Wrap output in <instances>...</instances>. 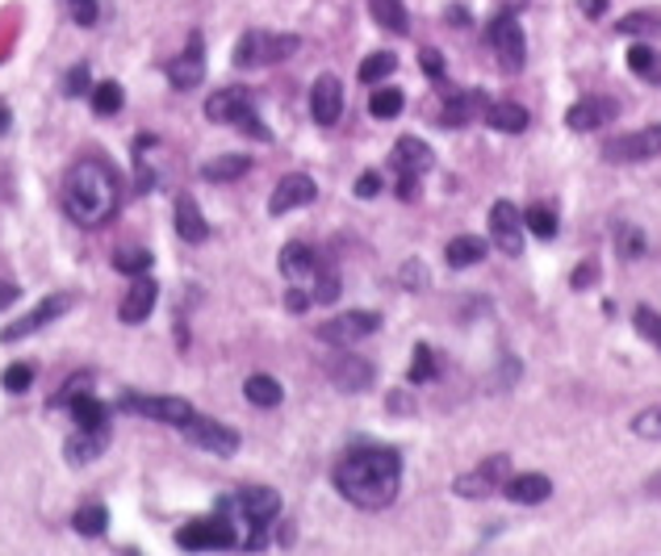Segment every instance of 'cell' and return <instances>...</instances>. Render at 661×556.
Listing matches in <instances>:
<instances>
[{
	"label": "cell",
	"instance_id": "obj_1",
	"mask_svg": "<svg viewBox=\"0 0 661 556\" xmlns=\"http://www.w3.org/2000/svg\"><path fill=\"white\" fill-rule=\"evenodd\" d=\"M402 486V456L381 444H360L335 465V490L360 511H386Z\"/></svg>",
	"mask_w": 661,
	"mask_h": 556
},
{
	"label": "cell",
	"instance_id": "obj_2",
	"mask_svg": "<svg viewBox=\"0 0 661 556\" xmlns=\"http://www.w3.org/2000/svg\"><path fill=\"white\" fill-rule=\"evenodd\" d=\"M63 201H67V214H72V222H80V227H105L118 206H122V181H118V172L97 160V155H88L80 164L72 167V176H67V188H63Z\"/></svg>",
	"mask_w": 661,
	"mask_h": 556
},
{
	"label": "cell",
	"instance_id": "obj_3",
	"mask_svg": "<svg viewBox=\"0 0 661 556\" xmlns=\"http://www.w3.org/2000/svg\"><path fill=\"white\" fill-rule=\"evenodd\" d=\"M235 527H239V548L243 553H260L272 536V523L281 515V494L269 490V486H243L239 494H230L218 502Z\"/></svg>",
	"mask_w": 661,
	"mask_h": 556
},
{
	"label": "cell",
	"instance_id": "obj_4",
	"mask_svg": "<svg viewBox=\"0 0 661 556\" xmlns=\"http://www.w3.org/2000/svg\"><path fill=\"white\" fill-rule=\"evenodd\" d=\"M206 118L209 122H223V126H239L248 139L256 143H272V130L260 122V113H256V101H251L248 88H223V92H214L206 101Z\"/></svg>",
	"mask_w": 661,
	"mask_h": 556
},
{
	"label": "cell",
	"instance_id": "obj_5",
	"mask_svg": "<svg viewBox=\"0 0 661 556\" xmlns=\"http://www.w3.org/2000/svg\"><path fill=\"white\" fill-rule=\"evenodd\" d=\"M390 167H393V176H398V181H393V193H398L402 201H414V197H419V181L435 167V151L423 143V139L407 134V139L393 143Z\"/></svg>",
	"mask_w": 661,
	"mask_h": 556
},
{
	"label": "cell",
	"instance_id": "obj_6",
	"mask_svg": "<svg viewBox=\"0 0 661 556\" xmlns=\"http://www.w3.org/2000/svg\"><path fill=\"white\" fill-rule=\"evenodd\" d=\"M176 544H181L185 553H223V548H239V527H235V519L218 506L209 519L185 523V527L176 532Z\"/></svg>",
	"mask_w": 661,
	"mask_h": 556
},
{
	"label": "cell",
	"instance_id": "obj_7",
	"mask_svg": "<svg viewBox=\"0 0 661 556\" xmlns=\"http://www.w3.org/2000/svg\"><path fill=\"white\" fill-rule=\"evenodd\" d=\"M302 42L297 34H269V30H248L235 46V67H272V63L290 59Z\"/></svg>",
	"mask_w": 661,
	"mask_h": 556
},
{
	"label": "cell",
	"instance_id": "obj_8",
	"mask_svg": "<svg viewBox=\"0 0 661 556\" xmlns=\"http://www.w3.org/2000/svg\"><path fill=\"white\" fill-rule=\"evenodd\" d=\"M486 42H490V51H495L498 63H502V72H519V67L528 63V42H523L519 18L511 9L498 13V18L486 25Z\"/></svg>",
	"mask_w": 661,
	"mask_h": 556
},
{
	"label": "cell",
	"instance_id": "obj_9",
	"mask_svg": "<svg viewBox=\"0 0 661 556\" xmlns=\"http://www.w3.org/2000/svg\"><path fill=\"white\" fill-rule=\"evenodd\" d=\"M122 411L167 423V427H185L188 418L197 414L185 397H164V393H122Z\"/></svg>",
	"mask_w": 661,
	"mask_h": 556
},
{
	"label": "cell",
	"instance_id": "obj_10",
	"mask_svg": "<svg viewBox=\"0 0 661 556\" xmlns=\"http://www.w3.org/2000/svg\"><path fill=\"white\" fill-rule=\"evenodd\" d=\"M653 155H661V126H644V130H632V134H620V139L603 143V160L607 164H644Z\"/></svg>",
	"mask_w": 661,
	"mask_h": 556
},
{
	"label": "cell",
	"instance_id": "obj_11",
	"mask_svg": "<svg viewBox=\"0 0 661 556\" xmlns=\"http://www.w3.org/2000/svg\"><path fill=\"white\" fill-rule=\"evenodd\" d=\"M507 469H511V460L507 456H490V460H481L477 469L469 473H460L453 481V494L456 498H469V502H481V498H490L495 490L507 486Z\"/></svg>",
	"mask_w": 661,
	"mask_h": 556
},
{
	"label": "cell",
	"instance_id": "obj_12",
	"mask_svg": "<svg viewBox=\"0 0 661 556\" xmlns=\"http://www.w3.org/2000/svg\"><path fill=\"white\" fill-rule=\"evenodd\" d=\"M381 327V314H372V309H348V314H335L330 323L318 327V339L323 344H335V348H348V344H360V339H369L377 335Z\"/></svg>",
	"mask_w": 661,
	"mask_h": 556
},
{
	"label": "cell",
	"instance_id": "obj_13",
	"mask_svg": "<svg viewBox=\"0 0 661 556\" xmlns=\"http://www.w3.org/2000/svg\"><path fill=\"white\" fill-rule=\"evenodd\" d=\"M72 306H76V297H72V293H51L46 302H39V306L30 309V314H21L18 323H9V327L0 330V339H4V344H21V339H30L34 330L46 327V323L63 318V314H67Z\"/></svg>",
	"mask_w": 661,
	"mask_h": 556
},
{
	"label": "cell",
	"instance_id": "obj_14",
	"mask_svg": "<svg viewBox=\"0 0 661 556\" xmlns=\"http://www.w3.org/2000/svg\"><path fill=\"white\" fill-rule=\"evenodd\" d=\"M167 80L181 92H193L197 84L206 80V39L202 34H188L185 51L167 63Z\"/></svg>",
	"mask_w": 661,
	"mask_h": 556
},
{
	"label": "cell",
	"instance_id": "obj_15",
	"mask_svg": "<svg viewBox=\"0 0 661 556\" xmlns=\"http://www.w3.org/2000/svg\"><path fill=\"white\" fill-rule=\"evenodd\" d=\"M181 432H185L197 448H206V453H214V456L239 453V432L227 427V423H218V418H202V414H193Z\"/></svg>",
	"mask_w": 661,
	"mask_h": 556
},
{
	"label": "cell",
	"instance_id": "obj_16",
	"mask_svg": "<svg viewBox=\"0 0 661 556\" xmlns=\"http://www.w3.org/2000/svg\"><path fill=\"white\" fill-rule=\"evenodd\" d=\"M323 269H327V260L306 243H285V251H281V272L293 288H314Z\"/></svg>",
	"mask_w": 661,
	"mask_h": 556
},
{
	"label": "cell",
	"instance_id": "obj_17",
	"mask_svg": "<svg viewBox=\"0 0 661 556\" xmlns=\"http://www.w3.org/2000/svg\"><path fill=\"white\" fill-rule=\"evenodd\" d=\"M620 118V101H611V97H582L565 109V126L570 130H578V134H590V130H603V126H611Z\"/></svg>",
	"mask_w": 661,
	"mask_h": 556
},
{
	"label": "cell",
	"instance_id": "obj_18",
	"mask_svg": "<svg viewBox=\"0 0 661 556\" xmlns=\"http://www.w3.org/2000/svg\"><path fill=\"white\" fill-rule=\"evenodd\" d=\"M490 235L502 255H519L523 251V214L516 201H495L490 209Z\"/></svg>",
	"mask_w": 661,
	"mask_h": 556
},
{
	"label": "cell",
	"instance_id": "obj_19",
	"mask_svg": "<svg viewBox=\"0 0 661 556\" xmlns=\"http://www.w3.org/2000/svg\"><path fill=\"white\" fill-rule=\"evenodd\" d=\"M318 201V185H314L306 172H290L281 185L272 188V201H269V214L272 218H281V214H290V209H302Z\"/></svg>",
	"mask_w": 661,
	"mask_h": 556
},
{
	"label": "cell",
	"instance_id": "obj_20",
	"mask_svg": "<svg viewBox=\"0 0 661 556\" xmlns=\"http://www.w3.org/2000/svg\"><path fill=\"white\" fill-rule=\"evenodd\" d=\"M327 377L339 393H365L372 381H377L372 364L369 360H360V356H335L327 364Z\"/></svg>",
	"mask_w": 661,
	"mask_h": 556
},
{
	"label": "cell",
	"instance_id": "obj_21",
	"mask_svg": "<svg viewBox=\"0 0 661 556\" xmlns=\"http://www.w3.org/2000/svg\"><path fill=\"white\" fill-rule=\"evenodd\" d=\"M344 113V84L335 76H318L311 88V118L318 126H335Z\"/></svg>",
	"mask_w": 661,
	"mask_h": 556
},
{
	"label": "cell",
	"instance_id": "obj_22",
	"mask_svg": "<svg viewBox=\"0 0 661 556\" xmlns=\"http://www.w3.org/2000/svg\"><path fill=\"white\" fill-rule=\"evenodd\" d=\"M477 118H481L486 126H495L498 134H523L528 122H532V118H528V109H523L519 101H490V97L481 101V113H477Z\"/></svg>",
	"mask_w": 661,
	"mask_h": 556
},
{
	"label": "cell",
	"instance_id": "obj_23",
	"mask_svg": "<svg viewBox=\"0 0 661 556\" xmlns=\"http://www.w3.org/2000/svg\"><path fill=\"white\" fill-rule=\"evenodd\" d=\"M109 448V427H80V432L67 439V448H63V460L67 465H93L97 456Z\"/></svg>",
	"mask_w": 661,
	"mask_h": 556
},
{
	"label": "cell",
	"instance_id": "obj_24",
	"mask_svg": "<svg viewBox=\"0 0 661 556\" xmlns=\"http://www.w3.org/2000/svg\"><path fill=\"white\" fill-rule=\"evenodd\" d=\"M155 297H160L155 281H151V276H134V288L126 293V302H122V309H118V318H122L126 327H139V323H147V318H151V309H155Z\"/></svg>",
	"mask_w": 661,
	"mask_h": 556
},
{
	"label": "cell",
	"instance_id": "obj_25",
	"mask_svg": "<svg viewBox=\"0 0 661 556\" xmlns=\"http://www.w3.org/2000/svg\"><path fill=\"white\" fill-rule=\"evenodd\" d=\"M172 218H176V235H181L185 243H206V239H209V222L202 218V209H197V201H193L188 193H181V197H176Z\"/></svg>",
	"mask_w": 661,
	"mask_h": 556
},
{
	"label": "cell",
	"instance_id": "obj_26",
	"mask_svg": "<svg viewBox=\"0 0 661 556\" xmlns=\"http://www.w3.org/2000/svg\"><path fill=\"white\" fill-rule=\"evenodd\" d=\"M502 490H507V498L519 502V506H537V502H544V498L553 494V481L544 473H519V477H511Z\"/></svg>",
	"mask_w": 661,
	"mask_h": 556
},
{
	"label": "cell",
	"instance_id": "obj_27",
	"mask_svg": "<svg viewBox=\"0 0 661 556\" xmlns=\"http://www.w3.org/2000/svg\"><path fill=\"white\" fill-rule=\"evenodd\" d=\"M369 18L386 34H411V13H407L402 0H369Z\"/></svg>",
	"mask_w": 661,
	"mask_h": 556
},
{
	"label": "cell",
	"instance_id": "obj_28",
	"mask_svg": "<svg viewBox=\"0 0 661 556\" xmlns=\"http://www.w3.org/2000/svg\"><path fill=\"white\" fill-rule=\"evenodd\" d=\"M481 101H486V97H477V92H453V97L444 101V109H440V122L469 126L477 113H481Z\"/></svg>",
	"mask_w": 661,
	"mask_h": 556
},
{
	"label": "cell",
	"instance_id": "obj_29",
	"mask_svg": "<svg viewBox=\"0 0 661 556\" xmlns=\"http://www.w3.org/2000/svg\"><path fill=\"white\" fill-rule=\"evenodd\" d=\"M444 260H448V269H474L477 260H486V239H477V235H456L448 251H444Z\"/></svg>",
	"mask_w": 661,
	"mask_h": 556
},
{
	"label": "cell",
	"instance_id": "obj_30",
	"mask_svg": "<svg viewBox=\"0 0 661 556\" xmlns=\"http://www.w3.org/2000/svg\"><path fill=\"white\" fill-rule=\"evenodd\" d=\"M243 393H248L251 406H260V411H272V406H281V397H285L281 381H272L269 372H256V377H248Z\"/></svg>",
	"mask_w": 661,
	"mask_h": 556
},
{
	"label": "cell",
	"instance_id": "obj_31",
	"mask_svg": "<svg viewBox=\"0 0 661 556\" xmlns=\"http://www.w3.org/2000/svg\"><path fill=\"white\" fill-rule=\"evenodd\" d=\"M248 167H251L248 155H218V160L202 164V176H206V181H214V185H227V181L248 176Z\"/></svg>",
	"mask_w": 661,
	"mask_h": 556
},
{
	"label": "cell",
	"instance_id": "obj_32",
	"mask_svg": "<svg viewBox=\"0 0 661 556\" xmlns=\"http://www.w3.org/2000/svg\"><path fill=\"white\" fill-rule=\"evenodd\" d=\"M72 527H76L84 539L105 536V527H109V511H105V502H84L80 511L72 515Z\"/></svg>",
	"mask_w": 661,
	"mask_h": 556
},
{
	"label": "cell",
	"instance_id": "obj_33",
	"mask_svg": "<svg viewBox=\"0 0 661 556\" xmlns=\"http://www.w3.org/2000/svg\"><path fill=\"white\" fill-rule=\"evenodd\" d=\"M402 109H407V92L402 88H377L369 97V113L377 122H393Z\"/></svg>",
	"mask_w": 661,
	"mask_h": 556
},
{
	"label": "cell",
	"instance_id": "obj_34",
	"mask_svg": "<svg viewBox=\"0 0 661 556\" xmlns=\"http://www.w3.org/2000/svg\"><path fill=\"white\" fill-rule=\"evenodd\" d=\"M88 97H93V113H97V118H113L126 101V92H122V84L118 80L93 84V92H88Z\"/></svg>",
	"mask_w": 661,
	"mask_h": 556
},
{
	"label": "cell",
	"instance_id": "obj_35",
	"mask_svg": "<svg viewBox=\"0 0 661 556\" xmlns=\"http://www.w3.org/2000/svg\"><path fill=\"white\" fill-rule=\"evenodd\" d=\"M523 227L532 230L537 239H557V209H549L544 201L540 206L523 209Z\"/></svg>",
	"mask_w": 661,
	"mask_h": 556
},
{
	"label": "cell",
	"instance_id": "obj_36",
	"mask_svg": "<svg viewBox=\"0 0 661 556\" xmlns=\"http://www.w3.org/2000/svg\"><path fill=\"white\" fill-rule=\"evenodd\" d=\"M393 72H398V55H393V51H372L369 59L360 63V80L365 84L386 80V76H393Z\"/></svg>",
	"mask_w": 661,
	"mask_h": 556
},
{
	"label": "cell",
	"instance_id": "obj_37",
	"mask_svg": "<svg viewBox=\"0 0 661 556\" xmlns=\"http://www.w3.org/2000/svg\"><path fill=\"white\" fill-rule=\"evenodd\" d=\"M113 269L126 272V276H147V269H151V251H143V248H122L118 255H113Z\"/></svg>",
	"mask_w": 661,
	"mask_h": 556
},
{
	"label": "cell",
	"instance_id": "obj_38",
	"mask_svg": "<svg viewBox=\"0 0 661 556\" xmlns=\"http://www.w3.org/2000/svg\"><path fill=\"white\" fill-rule=\"evenodd\" d=\"M435 351L427 348V344H419L411 356V369H407V377H411L414 385H423V381H435Z\"/></svg>",
	"mask_w": 661,
	"mask_h": 556
},
{
	"label": "cell",
	"instance_id": "obj_39",
	"mask_svg": "<svg viewBox=\"0 0 661 556\" xmlns=\"http://www.w3.org/2000/svg\"><path fill=\"white\" fill-rule=\"evenodd\" d=\"M616 251H620V260H641L649 243H644V235L637 227H620L616 230Z\"/></svg>",
	"mask_w": 661,
	"mask_h": 556
},
{
	"label": "cell",
	"instance_id": "obj_40",
	"mask_svg": "<svg viewBox=\"0 0 661 556\" xmlns=\"http://www.w3.org/2000/svg\"><path fill=\"white\" fill-rule=\"evenodd\" d=\"M632 323H637V330H641V339H649L653 348H661V314H658V309H653V306H637Z\"/></svg>",
	"mask_w": 661,
	"mask_h": 556
},
{
	"label": "cell",
	"instance_id": "obj_41",
	"mask_svg": "<svg viewBox=\"0 0 661 556\" xmlns=\"http://www.w3.org/2000/svg\"><path fill=\"white\" fill-rule=\"evenodd\" d=\"M653 59H658V51H653L649 42H632V46H628V67H632V76L649 80V72H653Z\"/></svg>",
	"mask_w": 661,
	"mask_h": 556
},
{
	"label": "cell",
	"instance_id": "obj_42",
	"mask_svg": "<svg viewBox=\"0 0 661 556\" xmlns=\"http://www.w3.org/2000/svg\"><path fill=\"white\" fill-rule=\"evenodd\" d=\"M632 435H641V439H661V406H649L632 418Z\"/></svg>",
	"mask_w": 661,
	"mask_h": 556
},
{
	"label": "cell",
	"instance_id": "obj_43",
	"mask_svg": "<svg viewBox=\"0 0 661 556\" xmlns=\"http://www.w3.org/2000/svg\"><path fill=\"white\" fill-rule=\"evenodd\" d=\"M67 13H72V21L76 25H97V18H101V4L97 0H67Z\"/></svg>",
	"mask_w": 661,
	"mask_h": 556
},
{
	"label": "cell",
	"instance_id": "obj_44",
	"mask_svg": "<svg viewBox=\"0 0 661 556\" xmlns=\"http://www.w3.org/2000/svg\"><path fill=\"white\" fill-rule=\"evenodd\" d=\"M30 385H34V369L30 364H9L4 369V390L9 393H25Z\"/></svg>",
	"mask_w": 661,
	"mask_h": 556
},
{
	"label": "cell",
	"instance_id": "obj_45",
	"mask_svg": "<svg viewBox=\"0 0 661 556\" xmlns=\"http://www.w3.org/2000/svg\"><path fill=\"white\" fill-rule=\"evenodd\" d=\"M419 67H423V76H427V80H444V67H448V63H444V55H440V51H435V46H423V51H419Z\"/></svg>",
	"mask_w": 661,
	"mask_h": 556
},
{
	"label": "cell",
	"instance_id": "obj_46",
	"mask_svg": "<svg viewBox=\"0 0 661 556\" xmlns=\"http://www.w3.org/2000/svg\"><path fill=\"white\" fill-rule=\"evenodd\" d=\"M63 92H67V97H84V92H93V88H88V63H76V67L63 76Z\"/></svg>",
	"mask_w": 661,
	"mask_h": 556
},
{
	"label": "cell",
	"instance_id": "obj_47",
	"mask_svg": "<svg viewBox=\"0 0 661 556\" xmlns=\"http://www.w3.org/2000/svg\"><path fill=\"white\" fill-rule=\"evenodd\" d=\"M653 30H658L653 13H632V18L620 21V34H653Z\"/></svg>",
	"mask_w": 661,
	"mask_h": 556
},
{
	"label": "cell",
	"instance_id": "obj_48",
	"mask_svg": "<svg viewBox=\"0 0 661 556\" xmlns=\"http://www.w3.org/2000/svg\"><path fill=\"white\" fill-rule=\"evenodd\" d=\"M595 281H599V264H595V260H586V264H578V272L570 276V285L578 288V293H582V288H590Z\"/></svg>",
	"mask_w": 661,
	"mask_h": 556
},
{
	"label": "cell",
	"instance_id": "obj_49",
	"mask_svg": "<svg viewBox=\"0 0 661 556\" xmlns=\"http://www.w3.org/2000/svg\"><path fill=\"white\" fill-rule=\"evenodd\" d=\"M402 285H407V288H427V272H423V264H419V260L402 264Z\"/></svg>",
	"mask_w": 661,
	"mask_h": 556
},
{
	"label": "cell",
	"instance_id": "obj_50",
	"mask_svg": "<svg viewBox=\"0 0 661 556\" xmlns=\"http://www.w3.org/2000/svg\"><path fill=\"white\" fill-rule=\"evenodd\" d=\"M377 193H381V176H377V172H365V176L356 181V197H365V201H369V197H377Z\"/></svg>",
	"mask_w": 661,
	"mask_h": 556
},
{
	"label": "cell",
	"instance_id": "obj_51",
	"mask_svg": "<svg viewBox=\"0 0 661 556\" xmlns=\"http://www.w3.org/2000/svg\"><path fill=\"white\" fill-rule=\"evenodd\" d=\"M285 306H290L293 314H302L306 306H314L311 288H290V293H285Z\"/></svg>",
	"mask_w": 661,
	"mask_h": 556
},
{
	"label": "cell",
	"instance_id": "obj_52",
	"mask_svg": "<svg viewBox=\"0 0 661 556\" xmlns=\"http://www.w3.org/2000/svg\"><path fill=\"white\" fill-rule=\"evenodd\" d=\"M18 297H21V288L13 285V281H0V309H9Z\"/></svg>",
	"mask_w": 661,
	"mask_h": 556
},
{
	"label": "cell",
	"instance_id": "obj_53",
	"mask_svg": "<svg viewBox=\"0 0 661 556\" xmlns=\"http://www.w3.org/2000/svg\"><path fill=\"white\" fill-rule=\"evenodd\" d=\"M603 9H607V0H582V13H586V18H603Z\"/></svg>",
	"mask_w": 661,
	"mask_h": 556
},
{
	"label": "cell",
	"instance_id": "obj_54",
	"mask_svg": "<svg viewBox=\"0 0 661 556\" xmlns=\"http://www.w3.org/2000/svg\"><path fill=\"white\" fill-rule=\"evenodd\" d=\"M9 126H13V109L0 101V134H9Z\"/></svg>",
	"mask_w": 661,
	"mask_h": 556
},
{
	"label": "cell",
	"instance_id": "obj_55",
	"mask_svg": "<svg viewBox=\"0 0 661 556\" xmlns=\"http://www.w3.org/2000/svg\"><path fill=\"white\" fill-rule=\"evenodd\" d=\"M448 21H456V25H465V21H469V13H465V9H448Z\"/></svg>",
	"mask_w": 661,
	"mask_h": 556
},
{
	"label": "cell",
	"instance_id": "obj_56",
	"mask_svg": "<svg viewBox=\"0 0 661 556\" xmlns=\"http://www.w3.org/2000/svg\"><path fill=\"white\" fill-rule=\"evenodd\" d=\"M649 84H661V55L653 59V72H649Z\"/></svg>",
	"mask_w": 661,
	"mask_h": 556
},
{
	"label": "cell",
	"instance_id": "obj_57",
	"mask_svg": "<svg viewBox=\"0 0 661 556\" xmlns=\"http://www.w3.org/2000/svg\"><path fill=\"white\" fill-rule=\"evenodd\" d=\"M653 490H658V494H661V477H658V481H653Z\"/></svg>",
	"mask_w": 661,
	"mask_h": 556
}]
</instances>
